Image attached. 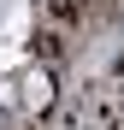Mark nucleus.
Wrapping results in <instances>:
<instances>
[{
	"label": "nucleus",
	"mask_w": 124,
	"mask_h": 130,
	"mask_svg": "<svg viewBox=\"0 0 124 130\" xmlns=\"http://www.w3.org/2000/svg\"><path fill=\"white\" fill-rule=\"evenodd\" d=\"M18 83H24V89H18V106H24L30 118H41V112L53 106V71H47V65H30Z\"/></svg>",
	"instance_id": "1"
}]
</instances>
